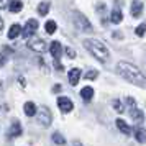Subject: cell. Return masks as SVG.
I'll use <instances>...</instances> for the list:
<instances>
[{
    "label": "cell",
    "instance_id": "6da1fadb",
    "mask_svg": "<svg viewBox=\"0 0 146 146\" xmlns=\"http://www.w3.org/2000/svg\"><path fill=\"white\" fill-rule=\"evenodd\" d=\"M117 71H118L120 76L125 77L128 82H131V84H135V86H138V87H146L145 74L141 72L136 66H133V64L126 62V61H120Z\"/></svg>",
    "mask_w": 146,
    "mask_h": 146
},
{
    "label": "cell",
    "instance_id": "7a4b0ae2",
    "mask_svg": "<svg viewBox=\"0 0 146 146\" xmlns=\"http://www.w3.org/2000/svg\"><path fill=\"white\" fill-rule=\"evenodd\" d=\"M84 46L94 54V58H97L100 62H107L108 61V49L107 46L102 43V41H97V40H84Z\"/></svg>",
    "mask_w": 146,
    "mask_h": 146
},
{
    "label": "cell",
    "instance_id": "3957f363",
    "mask_svg": "<svg viewBox=\"0 0 146 146\" xmlns=\"http://www.w3.org/2000/svg\"><path fill=\"white\" fill-rule=\"evenodd\" d=\"M74 23H76V27L79 28V30L86 31V33H90V31L94 30L92 25H90V21L87 20L82 13H79V12H76V13H74Z\"/></svg>",
    "mask_w": 146,
    "mask_h": 146
},
{
    "label": "cell",
    "instance_id": "277c9868",
    "mask_svg": "<svg viewBox=\"0 0 146 146\" xmlns=\"http://www.w3.org/2000/svg\"><path fill=\"white\" fill-rule=\"evenodd\" d=\"M38 115V123L43 126H49L51 125V121H53V115L49 112V108L48 107H40V110L36 112Z\"/></svg>",
    "mask_w": 146,
    "mask_h": 146
},
{
    "label": "cell",
    "instance_id": "5b68a950",
    "mask_svg": "<svg viewBox=\"0 0 146 146\" xmlns=\"http://www.w3.org/2000/svg\"><path fill=\"white\" fill-rule=\"evenodd\" d=\"M49 49H51V56H53V59L56 61V66H61L59 59H61V54H62V46H61V43L59 41H53Z\"/></svg>",
    "mask_w": 146,
    "mask_h": 146
},
{
    "label": "cell",
    "instance_id": "8992f818",
    "mask_svg": "<svg viewBox=\"0 0 146 146\" xmlns=\"http://www.w3.org/2000/svg\"><path fill=\"white\" fill-rule=\"evenodd\" d=\"M58 107H59V110L62 113H69L74 108L72 100L69 99V97H59V99H58Z\"/></svg>",
    "mask_w": 146,
    "mask_h": 146
},
{
    "label": "cell",
    "instance_id": "52a82bcc",
    "mask_svg": "<svg viewBox=\"0 0 146 146\" xmlns=\"http://www.w3.org/2000/svg\"><path fill=\"white\" fill-rule=\"evenodd\" d=\"M36 30H38V21L35 20V18L28 20L27 25H25V30H23V38H25V40H27V38H30V36H31Z\"/></svg>",
    "mask_w": 146,
    "mask_h": 146
},
{
    "label": "cell",
    "instance_id": "ba28073f",
    "mask_svg": "<svg viewBox=\"0 0 146 146\" xmlns=\"http://www.w3.org/2000/svg\"><path fill=\"white\" fill-rule=\"evenodd\" d=\"M28 48L33 49L35 53H44L46 49V43L43 40H30L28 41Z\"/></svg>",
    "mask_w": 146,
    "mask_h": 146
},
{
    "label": "cell",
    "instance_id": "9c48e42d",
    "mask_svg": "<svg viewBox=\"0 0 146 146\" xmlns=\"http://www.w3.org/2000/svg\"><path fill=\"white\" fill-rule=\"evenodd\" d=\"M67 77H69V84H71V86H77V84H79V80H80V69H79V67L71 69L69 74H67Z\"/></svg>",
    "mask_w": 146,
    "mask_h": 146
},
{
    "label": "cell",
    "instance_id": "30bf717a",
    "mask_svg": "<svg viewBox=\"0 0 146 146\" xmlns=\"http://www.w3.org/2000/svg\"><path fill=\"white\" fill-rule=\"evenodd\" d=\"M143 7H145V3H143L141 0H135V2H131L130 10H131V15L135 17V18H138L139 15L143 13Z\"/></svg>",
    "mask_w": 146,
    "mask_h": 146
},
{
    "label": "cell",
    "instance_id": "8fae6325",
    "mask_svg": "<svg viewBox=\"0 0 146 146\" xmlns=\"http://www.w3.org/2000/svg\"><path fill=\"white\" fill-rule=\"evenodd\" d=\"M130 112H131V118L135 120V123H138V125H139V123L145 120V113L141 112V110H138L136 107H131V108H130Z\"/></svg>",
    "mask_w": 146,
    "mask_h": 146
},
{
    "label": "cell",
    "instance_id": "7c38bea8",
    "mask_svg": "<svg viewBox=\"0 0 146 146\" xmlns=\"http://www.w3.org/2000/svg\"><path fill=\"white\" fill-rule=\"evenodd\" d=\"M117 128H118L120 131L123 133V135H131V128L126 125V121L125 120H121V118H117Z\"/></svg>",
    "mask_w": 146,
    "mask_h": 146
},
{
    "label": "cell",
    "instance_id": "4fadbf2b",
    "mask_svg": "<svg viewBox=\"0 0 146 146\" xmlns=\"http://www.w3.org/2000/svg\"><path fill=\"white\" fill-rule=\"evenodd\" d=\"M110 20H112V23H115V25H118L120 21L123 20V15H121V12H120V8L117 7V5H115L112 15H110Z\"/></svg>",
    "mask_w": 146,
    "mask_h": 146
},
{
    "label": "cell",
    "instance_id": "5bb4252c",
    "mask_svg": "<svg viewBox=\"0 0 146 146\" xmlns=\"http://www.w3.org/2000/svg\"><path fill=\"white\" fill-rule=\"evenodd\" d=\"M21 33V27L18 25V23H15V25H12L10 27V30H8V40H15L18 35Z\"/></svg>",
    "mask_w": 146,
    "mask_h": 146
},
{
    "label": "cell",
    "instance_id": "9a60e30c",
    "mask_svg": "<svg viewBox=\"0 0 146 146\" xmlns=\"http://www.w3.org/2000/svg\"><path fill=\"white\" fill-rule=\"evenodd\" d=\"M23 110H25V113H27L28 117H35L36 112H38V108H36V105H35L33 102H27L25 107H23Z\"/></svg>",
    "mask_w": 146,
    "mask_h": 146
},
{
    "label": "cell",
    "instance_id": "2e32d148",
    "mask_svg": "<svg viewBox=\"0 0 146 146\" xmlns=\"http://www.w3.org/2000/svg\"><path fill=\"white\" fill-rule=\"evenodd\" d=\"M21 8H23V2H20V0H13V2L8 5V10H10L12 13H18V12H21Z\"/></svg>",
    "mask_w": 146,
    "mask_h": 146
},
{
    "label": "cell",
    "instance_id": "e0dca14e",
    "mask_svg": "<svg viewBox=\"0 0 146 146\" xmlns=\"http://www.w3.org/2000/svg\"><path fill=\"white\" fill-rule=\"evenodd\" d=\"M21 131H23V130H21V125L18 121H13L12 126H10V136H20Z\"/></svg>",
    "mask_w": 146,
    "mask_h": 146
},
{
    "label": "cell",
    "instance_id": "ac0fdd59",
    "mask_svg": "<svg viewBox=\"0 0 146 146\" xmlns=\"http://www.w3.org/2000/svg\"><path fill=\"white\" fill-rule=\"evenodd\" d=\"M80 95H82V99L86 100V102L92 100V97H94V90H92V87H84V89L80 90Z\"/></svg>",
    "mask_w": 146,
    "mask_h": 146
},
{
    "label": "cell",
    "instance_id": "d6986e66",
    "mask_svg": "<svg viewBox=\"0 0 146 146\" xmlns=\"http://www.w3.org/2000/svg\"><path fill=\"white\" fill-rule=\"evenodd\" d=\"M49 7H51V2H41L40 5H38V13H40L41 17L48 15V10H49Z\"/></svg>",
    "mask_w": 146,
    "mask_h": 146
},
{
    "label": "cell",
    "instance_id": "ffe728a7",
    "mask_svg": "<svg viewBox=\"0 0 146 146\" xmlns=\"http://www.w3.org/2000/svg\"><path fill=\"white\" fill-rule=\"evenodd\" d=\"M53 143L54 145L62 146V145H66V138H64L59 131H56V133H53Z\"/></svg>",
    "mask_w": 146,
    "mask_h": 146
},
{
    "label": "cell",
    "instance_id": "44dd1931",
    "mask_svg": "<svg viewBox=\"0 0 146 146\" xmlns=\"http://www.w3.org/2000/svg\"><path fill=\"white\" fill-rule=\"evenodd\" d=\"M135 136H136V139H138L139 143H145L146 141V131L143 128H136L135 130Z\"/></svg>",
    "mask_w": 146,
    "mask_h": 146
},
{
    "label": "cell",
    "instance_id": "7402d4cb",
    "mask_svg": "<svg viewBox=\"0 0 146 146\" xmlns=\"http://www.w3.org/2000/svg\"><path fill=\"white\" fill-rule=\"evenodd\" d=\"M44 28H46V33L53 35L54 31L58 30V25H56V21H53V20H48V21H46V25H44Z\"/></svg>",
    "mask_w": 146,
    "mask_h": 146
},
{
    "label": "cell",
    "instance_id": "603a6c76",
    "mask_svg": "<svg viewBox=\"0 0 146 146\" xmlns=\"http://www.w3.org/2000/svg\"><path fill=\"white\" fill-rule=\"evenodd\" d=\"M112 107H113V108H115L118 113H121L123 110H125V108H123V105H121V102H120L118 99H113V100H112Z\"/></svg>",
    "mask_w": 146,
    "mask_h": 146
},
{
    "label": "cell",
    "instance_id": "cb8c5ba5",
    "mask_svg": "<svg viewBox=\"0 0 146 146\" xmlns=\"http://www.w3.org/2000/svg\"><path fill=\"white\" fill-rule=\"evenodd\" d=\"M97 76H99V72H97L95 69H90V71H87L86 72V80H94Z\"/></svg>",
    "mask_w": 146,
    "mask_h": 146
},
{
    "label": "cell",
    "instance_id": "d4e9b609",
    "mask_svg": "<svg viewBox=\"0 0 146 146\" xmlns=\"http://www.w3.org/2000/svg\"><path fill=\"white\" fill-rule=\"evenodd\" d=\"M145 33H146V27H145V23H141V25L136 28V35H138V36H143Z\"/></svg>",
    "mask_w": 146,
    "mask_h": 146
},
{
    "label": "cell",
    "instance_id": "484cf974",
    "mask_svg": "<svg viewBox=\"0 0 146 146\" xmlns=\"http://www.w3.org/2000/svg\"><path fill=\"white\" fill-rule=\"evenodd\" d=\"M66 54L71 58V59H74V58H76V51H74L72 48H66Z\"/></svg>",
    "mask_w": 146,
    "mask_h": 146
},
{
    "label": "cell",
    "instance_id": "4316f807",
    "mask_svg": "<svg viewBox=\"0 0 146 146\" xmlns=\"http://www.w3.org/2000/svg\"><path fill=\"white\" fill-rule=\"evenodd\" d=\"M5 62H7V56H5V53H0V67L5 66Z\"/></svg>",
    "mask_w": 146,
    "mask_h": 146
},
{
    "label": "cell",
    "instance_id": "83f0119b",
    "mask_svg": "<svg viewBox=\"0 0 146 146\" xmlns=\"http://www.w3.org/2000/svg\"><path fill=\"white\" fill-rule=\"evenodd\" d=\"M107 10V7H105V3H99V5H97V12H99L100 15L104 13V12H105Z\"/></svg>",
    "mask_w": 146,
    "mask_h": 146
},
{
    "label": "cell",
    "instance_id": "f1b7e54d",
    "mask_svg": "<svg viewBox=\"0 0 146 146\" xmlns=\"http://www.w3.org/2000/svg\"><path fill=\"white\" fill-rule=\"evenodd\" d=\"M115 40H118V38H123V33H120V31H113V35H112Z\"/></svg>",
    "mask_w": 146,
    "mask_h": 146
},
{
    "label": "cell",
    "instance_id": "f546056e",
    "mask_svg": "<svg viewBox=\"0 0 146 146\" xmlns=\"http://www.w3.org/2000/svg\"><path fill=\"white\" fill-rule=\"evenodd\" d=\"M59 90H61V86L59 84H56V86L53 87V92H59Z\"/></svg>",
    "mask_w": 146,
    "mask_h": 146
},
{
    "label": "cell",
    "instance_id": "4dcf8cb0",
    "mask_svg": "<svg viewBox=\"0 0 146 146\" xmlns=\"http://www.w3.org/2000/svg\"><path fill=\"white\" fill-rule=\"evenodd\" d=\"M7 7V3H5V2H0V8H5Z\"/></svg>",
    "mask_w": 146,
    "mask_h": 146
},
{
    "label": "cell",
    "instance_id": "1f68e13d",
    "mask_svg": "<svg viewBox=\"0 0 146 146\" xmlns=\"http://www.w3.org/2000/svg\"><path fill=\"white\" fill-rule=\"evenodd\" d=\"M2 28H3V20H2V17H0V31H2Z\"/></svg>",
    "mask_w": 146,
    "mask_h": 146
},
{
    "label": "cell",
    "instance_id": "d6a6232c",
    "mask_svg": "<svg viewBox=\"0 0 146 146\" xmlns=\"http://www.w3.org/2000/svg\"><path fill=\"white\" fill-rule=\"evenodd\" d=\"M72 146H82V145H80L79 141H74V143H72Z\"/></svg>",
    "mask_w": 146,
    "mask_h": 146
},
{
    "label": "cell",
    "instance_id": "836d02e7",
    "mask_svg": "<svg viewBox=\"0 0 146 146\" xmlns=\"http://www.w3.org/2000/svg\"><path fill=\"white\" fill-rule=\"evenodd\" d=\"M0 87H2V82H0Z\"/></svg>",
    "mask_w": 146,
    "mask_h": 146
}]
</instances>
